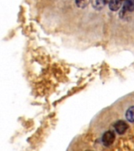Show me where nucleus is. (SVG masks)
Wrapping results in <instances>:
<instances>
[{
    "label": "nucleus",
    "mask_w": 134,
    "mask_h": 151,
    "mask_svg": "<svg viewBox=\"0 0 134 151\" xmlns=\"http://www.w3.org/2000/svg\"><path fill=\"white\" fill-rule=\"evenodd\" d=\"M115 139V133L111 131L106 132L102 136V142L105 146H110L114 142Z\"/></svg>",
    "instance_id": "1"
},
{
    "label": "nucleus",
    "mask_w": 134,
    "mask_h": 151,
    "mask_svg": "<svg viewBox=\"0 0 134 151\" xmlns=\"http://www.w3.org/2000/svg\"><path fill=\"white\" fill-rule=\"evenodd\" d=\"M115 130L116 131V132H118V134H122L123 133L126 132V130L128 129V124L125 121H123V120H118L117 122L115 123Z\"/></svg>",
    "instance_id": "2"
},
{
    "label": "nucleus",
    "mask_w": 134,
    "mask_h": 151,
    "mask_svg": "<svg viewBox=\"0 0 134 151\" xmlns=\"http://www.w3.org/2000/svg\"><path fill=\"white\" fill-rule=\"evenodd\" d=\"M122 6V0H110L109 2V8L112 11H116Z\"/></svg>",
    "instance_id": "3"
},
{
    "label": "nucleus",
    "mask_w": 134,
    "mask_h": 151,
    "mask_svg": "<svg viewBox=\"0 0 134 151\" xmlns=\"http://www.w3.org/2000/svg\"><path fill=\"white\" fill-rule=\"evenodd\" d=\"M124 9L127 11H134V0H125L124 3Z\"/></svg>",
    "instance_id": "4"
},
{
    "label": "nucleus",
    "mask_w": 134,
    "mask_h": 151,
    "mask_svg": "<svg viewBox=\"0 0 134 151\" xmlns=\"http://www.w3.org/2000/svg\"><path fill=\"white\" fill-rule=\"evenodd\" d=\"M126 119L130 122H134V106H132L128 109L125 113Z\"/></svg>",
    "instance_id": "5"
},
{
    "label": "nucleus",
    "mask_w": 134,
    "mask_h": 151,
    "mask_svg": "<svg viewBox=\"0 0 134 151\" xmlns=\"http://www.w3.org/2000/svg\"><path fill=\"white\" fill-rule=\"evenodd\" d=\"M102 1H103V3H104V4H106V3H108V2H110V0H102Z\"/></svg>",
    "instance_id": "6"
}]
</instances>
